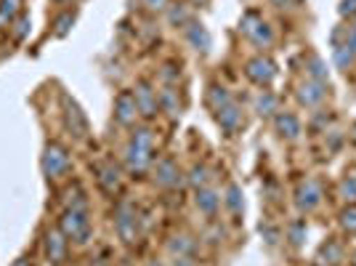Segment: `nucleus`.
Listing matches in <instances>:
<instances>
[{
	"label": "nucleus",
	"instance_id": "obj_46",
	"mask_svg": "<svg viewBox=\"0 0 356 266\" xmlns=\"http://www.w3.org/2000/svg\"><path fill=\"white\" fill-rule=\"evenodd\" d=\"M194 6H205V3H208V0H192Z\"/></svg>",
	"mask_w": 356,
	"mask_h": 266
},
{
	"label": "nucleus",
	"instance_id": "obj_11",
	"mask_svg": "<svg viewBox=\"0 0 356 266\" xmlns=\"http://www.w3.org/2000/svg\"><path fill=\"white\" fill-rule=\"evenodd\" d=\"M327 88L330 86H325V83H316V80H300L296 88V99L300 107H306V109H319L322 104H325L327 99Z\"/></svg>",
	"mask_w": 356,
	"mask_h": 266
},
{
	"label": "nucleus",
	"instance_id": "obj_29",
	"mask_svg": "<svg viewBox=\"0 0 356 266\" xmlns=\"http://www.w3.org/2000/svg\"><path fill=\"white\" fill-rule=\"evenodd\" d=\"M223 205L229 208L234 216H239L242 210H245V194L239 189L237 184H229L226 187V192H223Z\"/></svg>",
	"mask_w": 356,
	"mask_h": 266
},
{
	"label": "nucleus",
	"instance_id": "obj_25",
	"mask_svg": "<svg viewBox=\"0 0 356 266\" xmlns=\"http://www.w3.org/2000/svg\"><path fill=\"white\" fill-rule=\"evenodd\" d=\"M332 64H335V70L348 72V70H354L356 67V54L346 43L332 45Z\"/></svg>",
	"mask_w": 356,
	"mask_h": 266
},
{
	"label": "nucleus",
	"instance_id": "obj_9",
	"mask_svg": "<svg viewBox=\"0 0 356 266\" xmlns=\"http://www.w3.org/2000/svg\"><path fill=\"white\" fill-rule=\"evenodd\" d=\"M322 205V187L316 178H303L296 187V208L300 213H314Z\"/></svg>",
	"mask_w": 356,
	"mask_h": 266
},
{
	"label": "nucleus",
	"instance_id": "obj_3",
	"mask_svg": "<svg viewBox=\"0 0 356 266\" xmlns=\"http://www.w3.org/2000/svg\"><path fill=\"white\" fill-rule=\"evenodd\" d=\"M239 32H242L255 48H271V43H274V30H271V24H268L258 11L242 14V19H239Z\"/></svg>",
	"mask_w": 356,
	"mask_h": 266
},
{
	"label": "nucleus",
	"instance_id": "obj_42",
	"mask_svg": "<svg viewBox=\"0 0 356 266\" xmlns=\"http://www.w3.org/2000/svg\"><path fill=\"white\" fill-rule=\"evenodd\" d=\"M173 266H197L192 256H184V258H173Z\"/></svg>",
	"mask_w": 356,
	"mask_h": 266
},
{
	"label": "nucleus",
	"instance_id": "obj_24",
	"mask_svg": "<svg viewBox=\"0 0 356 266\" xmlns=\"http://www.w3.org/2000/svg\"><path fill=\"white\" fill-rule=\"evenodd\" d=\"M24 0H0V30H11L16 19L22 16Z\"/></svg>",
	"mask_w": 356,
	"mask_h": 266
},
{
	"label": "nucleus",
	"instance_id": "obj_13",
	"mask_svg": "<svg viewBox=\"0 0 356 266\" xmlns=\"http://www.w3.org/2000/svg\"><path fill=\"white\" fill-rule=\"evenodd\" d=\"M152 181L160 189H176V187H181V181H184V173H181L178 163L165 157V160H160V163L152 168Z\"/></svg>",
	"mask_w": 356,
	"mask_h": 266
},
{
	"label": "nucleus",
	"instance_id": "obj_36",
	"mask_svg": "<svg viewBox=\"0 0 356 266\" xmlns=\"http://www.w3.org/2000/svg\"><path fill=\"white\" fill-rule=\"evenodd\" d=\"M64 197H67V208L88 210V197H86V189H83V187H77V184H74V187H70V189H67V194H64Z\"/></svg>",
	"mask_w": 356,
	"mask_h": 266
},
{
	"label": "nucleus",
	"instance_id": "obj_47",
	"mask_svg": "<svg viewBox=\"0 0 356 266\" xmlns=\"http://www.w3.org/2000/svg\"><path fill=\"white\" fill-rule=\"evenodd\" d=\"M54 3H61V6H64V3H72V0H54Z\"/></svg>",
	"mask_w": 356,
	"mask_h": 266
},
{
	"label": "nucleus",
	"instance_id": "obj_48",
	"mask_svg": "<svg viewBox=\"0 0 356 266\" xmlns=\"http://www.w3.org/2000/svg\"><path fill=\"white\" fill-rule=\"evenodd\" d=\"M354 266H356V251H354Z\"/></svg>",
	"mask_w": 356,
	"mask_h": 266
},
{
	"label": "nucleus",
	"instance_id": "obj_2",
	"mask_svg": "<svg viewBox=\"0 0 356 266\" xmlns=\"http://www.w3.org/2000/svg\"><path fill=\"white\" fill-rule=\"evenodd\" d=\"M59 226L64 237L70 242H77V245H86L93 235V224H90V213L88 210H77V208H64L59 216Z\"/></svg>",
	"mask_w": 356,
	"mask_h": 266
},
{
	"label": "nucleus",
	"instance_id": "obj_43",
	"mask_svg": "<svg viewBox=\"0 0 356 266\" xmlns=\"http://www.w3.org/2000/svg\"><path fill=\"white\" fill-rule=\"evenodd\" d=\"M11 266H32V258H30V256H19Z\"/></svg>",
	"mask_w": 356,
	"mask_h": 266
},
{
	"label": "nucleus",
	"instance_id": "obj_23",
	"mask_svg": "<svg viewBox=\"0 0 356 266\" xmlns=\"http://www.w3.org/2000/svg\"><path fill=\"white\" fill-rule=\"evenodd\" d=\"M165 19H168V24H170V27L184 30V27L192 22V11H189V6H186V3H170V6L165 8Z\"/></svg>",
	"mask_w": 356,
	"mask_h": 266
},
{
	"label": "nucleus",
	"instance_id": "obj_34",
	"mask_svg": "<svg viewBox=\"0 0 356 266\" xmlns=\"http://www.w3.org/2000/svg\"><path fill=\"white\" fill-rule=\"evenodd\" d=\"M338 192H341V197L346 200V205H348V203H356V171H351V173H346V176L341 178Z\"/></svg>",
	"mask_w": 356,
	"mask_h": 266
},
{
	"label": "nucleus",
	"instance_id": "obj_32",
	"mask_svg": "<svg viewBox=\"0 0 356 266\" xmlns=\"http://www.w3.org/2000/svg\"><path fill=\"white\" fill-rule=\"evenodd\" d=\"M338 43H346L356 54V24H346V27H338L332 32V45Z\"/></svg>",
	"mask_w": 356,
	"mask_h": 266
},
{
	"label": "nucleus",
	"instance_id": "obj_37",
	"mask_svg": "<svg viewBox=\"0 0 356 266\" xmlns=\"http://www.w3.org/2000/svg\"><path fill=\"white\" fill-rule=\"evenodd\" d=\"M30 27H32V22H30V16H19L14 24H11V38H14L16 43H22L27 35H30Z\"/></svg>",
	"mask_w": 356,
	"mask_h": 266
},
{
	"label": "nucleus",
	"instance_id": "obj_27",
	"mask_svg": "<svg viewBox=\"0 0 356 266\" xmlns=\"http://www.w3.org/2000/svg\"><path fill=\"white\" fill-rule=\"evenodd\" d=\"M229 102H234L232 91L226 88V86H221V83H210V88H208V107L210 109L216 112V109L226 107Z\"/></svg>",
	"mask_w": 356,
	"mask_h": 266
},
{
	"label": "nucleus",
	"instance_id": "obj_38",
	"mask_svg": "<svg viewBox=\"0 0 356 266\" xmlns=\"http://www.w3.org/2000/svg\"><path fill=\"white\" fill-rule=\"evenodd\" d=\"M178 77H181V72H178L173 64H165L163 70H160V83L163 86H176Z\"/></svg>",
	"mask_w": 356,
	"mask_h": 266
},
{
	"label": "nucleus",
	"instance_id": "obj_16",
	"mask_svg": "<svg viewBox=\"0 0 356 266\" xmlns=\"http://www.w3.org/2000/svg\"><path fill=\"white\" fill-rule=\"evenodd\" d=\"M274 131L277 136L282 139V141H298L300 139V133H303V125H300V120H298L296 112H287V109H280L277 115H274Z\"/></svg>",
	"mask_w": 356,
	"mask_h": 266
},
{
	"label": "nucleus",
	"instance_id": "obj_17",
	"mask_svg": "<svg viewBox=\"0 0 356 266\" xmlns=\"http://www.w3.org/2000/svg\"><path fill=\"white\" fill-rule=\"evenodd\" d=\"M96 178L106 194H118L122 189V171L115 163H99L96 165Z\"/></svg>",
	"mask_w": 356,
	"mask_h": 266
},
{
	"label": "nucleus",
	"instance_id": "obj_18",
	"mask_svg": "<svg viewBox=\"0 0 356 266\" xmlns=\"http://www.w3.org/2000/svg\"><path fill=\"white\" fill-rule=\"evenodd\" d=\"M223 197L213 187H202V189H197L194 192V205H197V210L202 213V216H208V219H213L216 213H218V208H221Z\"/></svg>",
	"mask_w": 356,
	"mask_h": 266
},
{
	"label": "nucleus",
	"instance_id": "obj_15",
	"mask_svg": "<svg viewBox=\"0 0 356 266\" xmlns=\"http://www.w3.org/2000/svg\"><path fill=\"white\" fill-rule=\"evenodd\" d=\"M184 38H186V43H189V48L192 51H197V54H210V48H213V38H210L208 27L202 24V22H189L186 27H184Z\"/></svg>",
	"mask_w": 356,
	"mask_h": 266
},
{
	"label": "nucleus",
	"instance_id": "obj_33",
	"mask_svg": "<svg viewBox=\"0 0 356 266\" xmlns=\"http://www.w3.org/2000/svg\"><path fill=\"white\" fill-rule=\"evenodd\" d=\"M306 235H309V226H306L303 219H296V221L287 226V240H290L293 248H300L303 240H306Z\"/></svg>",
	"mask_w": 356,
	"mask_h": 266
},
{
	"label": "nucleus",
	"instance_id": "obj_10",
	"mask_svg": "<svg viewBox=\"0 0 356 266\" xmlns=\"http://www.w3.org/2000/svg\"><path fill=\"white\" fill-rule=\"evenodd\" d=\"M122 160H125V171L131 173V176H141V173H147L152 163H154V149H144L138 147V144H131L128 141V147L122 152Z\"/></svg>",
	"mask_w": 356,
	"mask_h": 266
},
{
	"label": "nucleus",
	"instance_id": "obj_1",
	"mask_svg": "<svg viewBox=\"0 0 356 266\" xmlns=\"http://www.w3.org/2000/svg\"><path fill=\"white\" fill-rule=\"evenodd\" d=\"M40 171L48 181H61L64 176L72 173V157L64 144L59 141H48L40 155Z\"/></svg>",
	"mask_w": 356,
	"mask_h": 266
},
{
	"label": "nucleus",
	"instance_id": "obj_28",
	"mask_svg": "<svg viewBox=\"0 0 356 266\" xmlns=\"http://www.w3.org/2000/svg\"><path fill=\"white\" fill-rule=\"evenodd\" d=\"M186 184L192 187L194 192H197V189H202V187H210V171H208V165L194 163L192 168H189V173H186Z\"/></svg>",
	"mask_w": 356,
	"mask_h": 266
},
{
	"label": "nucleus",
	"instance_id": "obj_21",
	"mask_svg": "<svg viewBox=\"0 0 356 266\" xmlns=\"http://www.w3.org/2000/svg\"><path fill=\"white\" fill-rule=\"evenodd\" d=\"M157 99H160V112H168L170 118L181 115V99H178L176 86H160L157 88Z\"/></svg>",
	"mask_w": 356,
	"mask_h": 266
},
{
	"label": "nucleus",
	"instance_id": "obj_4",
	"mask_svg": "<svg viewBox=\"0 0 356 266\" xmlns=\"http://www.w3.org/2000/svg\"><path fill=\"white\" fill-rule=\"evenodd\" d=\"M61 118H64L67 131L72 133L77 141H86V139H88V133H90L88 118H86L83 107L74 102L70 93H61Z\"/></svg>",
	"mask_w": 356,
	"mask_h": 266
},
{
	"label": "nucleus",
	"instance_id": "obj_26",
	"mask_svg": "<svg viewBox=\"0 0 356 266\" xmlns=\"http://www.w3.org/2000/svg\"><path fill=\"white\" fill-rule=\"evenodd\" d=\"M306 77H309V80H316V83L330 86V72H327V64L322 61V56L312 54V56L306 59Z\"/></svg>",
	"mask_w": 356,
	"mask_h": 266
},
{
	"label": "nucleus",
	"instance_id": "obj_35",
	"mask_svg": "<svg viewBox=\"0 0 356 266\" xmlns=\"http://www.w3.org/2000/svg\"><path fill=\"white\" fill-rule=\"evenodd\" d=\"M131 144H138L144 149H154V131L147 128V125H138L131 131Z\"/></svg>",
	"mask_w": 356,
	"mask_h": 266
},
{
	"label": "nucleus",
	"instance_id": "obj_31",
	"mask_svg": "<svg viewBox=\"0 0 356 266\" xmlns=\"http://www.w3.org/2000/svg\"><path fill=\"white\" fill-rule=\"evenodd\" d=\"M338 224H341V229L348 237H356V203H348L338 213Z\"/></svg>",
	"mask_w": 356,
	"mask_h": 266
},
{
	"label": "nucleus",
	"instance_id": "obj_45",
	"mask_svg": "<svg viewBox=\"0 0 356 266\" xmlns=\"http://www.w3.org/2000/svg\"><path fill=\"white\" fill-rule=\"evenodd\" d=\"M90 266H109V264H106V261H93Z\"/></svg>",
	"mask_w": 356,
	"mask_h": 266
},
{
	"label": "nucleus",
	"instance_id": "obj_20",
	"mask_svg": "<svg viewBox=\"0 0 356 266\" xmlns=\"http://www.w3.org/2000/svg\"><path fill=\"white\" fill-rule=\"evenodd\" d=\"M316 258H319V264H325V266H343V261H346L343 242L341 240H335V237L325 240L322 248H319V253H316Z\"/></svg>",
	"mask_w": 356,
	"mask_h": 266
},
{
	"label": "nucleus",
	"instance_id": "obj_7",
	"mask_svg": "<svg viewBox=\"0 0 356 266\" xmlns=\"http://www.w3.org/2000/svg\"><path fill=\"white\" fill-rule=\"evenodd\" d=\"M43 248H45V258L51 266H61L67 261V253H70V240L64 237L59 226H48L43 232Z\"/></svg>",
	"mask_w": 356,
	"mask_h": 266
},
{
	"label": "nucleus",
	"instance_id": "obj_8",
	"mask_svg": "<svg viewBox=\"0 0 356 266\" xmlns=\"http://www.w3.org/2000/svg\"><path fill=\"white\" fill-rule=\"evenodd\" d=\"M136 104H138V115L144 120H152L160 115V99H157V88L149 80H138L134 88Z\"/></svg>",
	"mask_w": 356,
	"mask_h": 266
},
{
	"label": "nucleus",
	"instance_id": "obj_30",
	"mask_svg": "<svg viewBox=\"0 0 356 266\" xmlns=\"http://www.w3.org/2000/svg\"><path fill=\"white\" fill-rule=\"evenodd\" d=\"M74 22H77V11H61L56 19H54V35L56 38H67L72 32Z\"/></svg>",
	"mask_w": 356,
	"mask_h": 266
},
{
	"label": "nucleus",
	"instance_id": "obj_39",
	"mask_svg": "<svg viewBox=\"0 0 356 266\" xmlns=\"http://www.w3.org/2000/svg\"><path fill=\"white\" fill-rule=\"evenodd\" d=\"M141 6L152 14H165V8L170 6V0H141Z\"/></svg>",
	"mask_w": 356,
	"mask_h": 266
},
{
	"label": "nucleus",
	"instance_id": "obj_44",
	"mask_svg": "<svg viewBox=\"0 0 356 266\" xmlns=\"http://www.w3.org/2000/svg\"><path fill=\"white\" fill-rule=\"evenodd\" d=\"M144 266H165L163 261H157V258H152V261H147Z\"/></svg>",
	"mask_w": 356,
	"mask_h": 266
},
{
	"label": "nucleus",
	"instance_id": "obj_12",
	"mask_svg": "<svg viewBox=\"0 0 356 266\" xmlns=\"http://www.w3.org/2000/svg\"><path fill=\"white\" fill-rule=\"evenodd\" d=\"M115 120H118L120 125H125V128H134L136 120L141 118L138 115V104H136V96L134 91H120L118 99H115Z\"/></svg>",
	"mask_w": 356,
	"mask_h": 266
},
{
	"label": "nucleus",
	"instance_id": "obj_19",
	"mask_svg": "<svg viewBox=\"0 0 356 266\" xmlns=\"http://www.w3.org/2000/svg\"><path fill=\"white\" fill-rule=\"evenodd\" d=\"M252 109H255V115H258V118L274 120V115L280 112V96H277L274 91L261 88L258 91V96L252 99Z\"/></svg>",
	"mask_w": 356,
	"mask_h": 266
},
{
	"label": "nucleus",
	"instance_id": "obj_22",
	"mask_svg": "<svg viewBox=\"0 0 356 266\" xmlns=\"http://www.w3.org/2000/svg\"><path fill=\"white\" fill-rule=\"evenodd\" d=\"M194 251H197V240L189 235H173L168 240V253L173 258H184V256H192L194 258Z\"/></svg>",
	"mask_w": 356,
	"mask_h": 266
},
{
	"label": "nucleus",
	"instance_id": "obj_40",
	"mask_svg": "<svg viewBox=\"0 0 356 266\" xmlns=\"http://www.w3.org/2000/svg\"><path fill=\"white\" fill-rule=\"evenodd\" d=\"M338 14H341V19H356V0H341Z\"/></svg>",
	"mask_w": 356,
	"mask_h": 266
},
{
	"label": "nucleus",
	"instance_id": "obj_5",
	"mask_svg": "<svg viewBox=\"0 0 356 266\" xmlns=\"http://www.w3.org/2000/svg\"><path fill=\"white\" fill-rule=\"evenodd\" d=\"M245 75H248V80L255 83L258 88H268V86L277 80L280 67H277V61L271 59V56L258 54V56H252V59L245 64Z\"/></svg>",
	"mask_w": 356,
	"mask_h": 266
},
{
	"label": "nucleus",
	"instance_id": "obj_41",
	"mask_svg": "<svg viewBox=\"0 0 356 266\" xmlns=\"http://www.w3.org/2000/svg\"><path fill=\"white\" fill-rule=\"evenodd\" d=\"M274 8H280V11H284V8H293L296 6V0H268Z\"/></svg>",
	"mask_w": 356,
	"mask_h": 266
},
{
	"label": "nucleus",
	"instance_id": "obj_14",
	"mask_svg": "<svg viewBox=\"0 0 356 266\" xmlns=\"http://www.w3.org/2000/svg\"><path fill=\"white\" fill-rule=\"evenodd\" d=\"M213 118H216L218 128H221L226 136H234V133L245 125V115H242V107H239L237 102H229L226 107L216 109V112H213Z\"/></svg>",
	"mask_w": 356,
	"mask_h": 266
},
{
	"label": "nucleus",
	"instance_id": "obj_6",
	"mask_svg": "<svg viewBox=\"0 0 356 266\" xmlns=\"http://www.w3.org/2000/svg\"><path fill=\"white\" fill-rule=\"evenodd\" d=\"M115 232L125 245H134L138 240V213L131 203H120L115 210Z\"/></svg>",
	"mask_w": 356,
	"mask_h": 266
}]
</instances>
